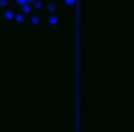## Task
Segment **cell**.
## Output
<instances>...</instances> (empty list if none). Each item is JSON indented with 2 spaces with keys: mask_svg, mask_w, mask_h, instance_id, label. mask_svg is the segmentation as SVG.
I'll return each instance as SVG.
<instances>
[{
  "mask_svg": "<svg viewBox=\"0 0 134 132\" xmlns=\"http://www.w3.org/2000/svg\"><path fill=\"white\" fill-rule=\"evenodd\" d=\"M50 23H56V17H52L50 19Z\"/></svg>",
  "mask_w": 134,
  "mask_h": 132,
  "instance_id": "3",
  "label": "cell"
},
{
  "mask_svg": "<svg viewBox=\"0 0 134 132\" xmlns=\"http://www.w3.org/2000/svg\"><path fill=\"white\" fill-rule=\"evenodd\" d=\"M6 19H13V14L11 13H6Z\"/></svg>",
  "mask_w": 134,
  "mask_h": 132,
  "instance_id": "2",
  "label": "cell"
},
{
  "mask_svg": "<svg viewBox=\"0 0 134 132\" xmlns=\"http://www.w3.org/2000/svg\"><path fill=\"white\" fill-rule=\"evenodd\" d=\"M22 20H24V16H17V22H19V23H20V22H22Z\"/></svg>",
  "mask_w": 134,
  "mask_h": 132,
  "instance_id": "1",
  "label": "cell"
}]
</instances>
